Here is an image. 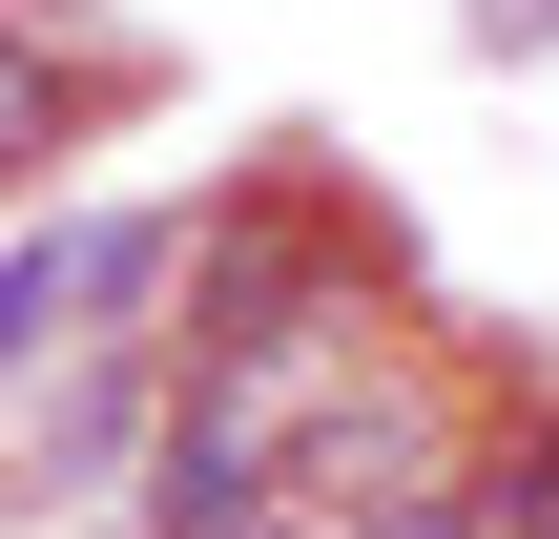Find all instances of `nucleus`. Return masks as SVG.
Segmentation results:
<instances>
[{
    "label": "nucleus",
    "mask_w": 559,
    "mask_h": 539,
    "mask_svg": "<svg viewBox=\"0 0 559 539\" xmlns=\"http://www.w3.org/2000/svg\"><path fill=\"white\" fill-rule=\"evenodd\" d=\"M166 270H187V229H145V208H83V229H41V249H0V374L104 353V332H124Z\"/></svg>",
    "instance_id": "nucleus-1"
},
{
    "label": "nucleus",
    "mask_w": 559,
    "mask_h": 539,
    "mask_svg": "<svg viewBox=\"0 0 559 539\" xmlns=\"http://www.w3.org/2000/svg\"><path fill=\"white\" fill-rule=\"evenodd\" d=\"M21 166H62V62L0 21V187H21Z\"/></svg>",
    "instance_id": "nucleus-2"
},
{
    "label": "nucleus",
    "mask_w": 559,
    "mask_h": 539,
    "mask_svg": "<svg viewBox=\"0 0 559 539\" xmlns=\"http://www.w3.org/2000/svg\"><path fill=\"white\" fill-rule=\"evenodd\" d=\"M456 42H477V62H539V42H559V0H456Z\"/></svg>",
    "instance_id": "nucleus-3"
}]
</instances>
